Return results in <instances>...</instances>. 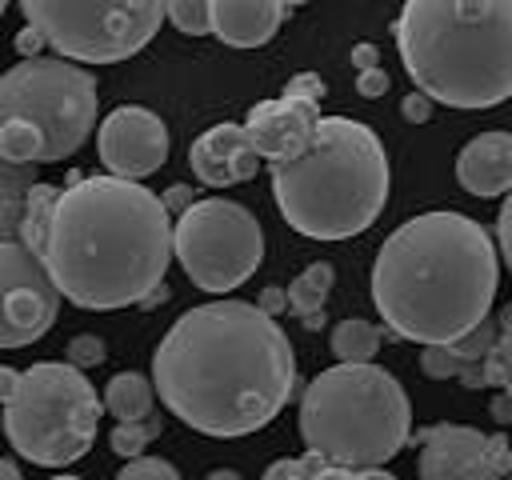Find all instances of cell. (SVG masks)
<instances>
[{
    "instance_id": "cell-1",
    "label": "cell",
    "mask_w": 512,
    "mask_h": 480,
    "mask_svg": "<svg viewBox=\"0 0 512 480\" xmlns=\"http://www.w3.org/2000/svg\"><path fill=\"white\" fill-rule=\"evenodd\" d=\"M152 388L200 436L232 440L280 416L296 388L288 332L244 300L188 308L152 352Z\"/></svg>"
},
{
    "instance_id": "cell-2",
    "label": "cell",
    "mask_w": 512,
    "mask_h": 480,
    "mask_svg": "<svg viewBox=\"0 0 512 480\" xmlns=\"http://www.w3.org/2000/svg\"><path fill=\"white\" fill-rule=\"evenodd\" d=\"M40 260L60 300L88 312L128 308L164 284L172 216L144 184L72 172L56 196Z\"/></svg>"
},
{
    "instance_id": "cell-3",
    "label": "cell",
    "mask_w": 512,
    "mask_h": 480,
    "mask_svg": "<svg viewBox=\"0 0 512 480\" xmlns=\"http://www.w3.org/2000/svg\"><path fill=\"white\" fill-rule=\"evenodd\" d=\"M500 288V256L488 228L436 208L404 220L372 264V304L392 340L448 348L488 320Z\"/></svg>"
},
{
    "instance_id": "cell-4",
    "label": "cell",
    "mask_w": 512,
    "mask_h": 480,
    "mask_svg": "<svg viewBox=\"0 0 512 480\" xmlns=\"http://www.w3.org/2000/svg\"><path fill=\"white\" fill-rule=\"evenodd\" d=\"M392 36L432 104L492 108L512 96V0H408Z\"/></svg>"
},
{
    "instance_id": "cell-5",
    "label": "cell",
    "mask_w": 512,
    "mask_h": 480,
    "mask_svg": "<svg viewBox=\"0 0 512 480\" xmlns=\"http://www.w3.org/2000/svg\"><path fill=\"white\" fill-rule=\"evenodd\" d=\"M388 152L352 116H320L312 144L272 164V196L288 228L308 240H348L372 228L388 204Z\"/></svg>"
},
{
    "instance_id": "cell-6",
    "label": "cell",
    "mask_w": 512,
    "mask_h": 480,
    "mask_svg": "<svg viewBox=\"0 0 512 480\" xmlns=\"http://www.w3.org/2000/svg\"><path fill=\"white\" fill-rule=\"evenodd\" d=\"M296 428L308 452L336 468L368 472L412 440V404L388 368L336 364L308 380Z\"/></svg>"
},
{
    "instance_id": "cell-7",
    "label": "cell",
    "mask_w": 512,
    "mask_h": 480,
    "mask_svg": "<svg viewBox=\"0 0 512 480\" xmlns=\"http://www.w3.org/2000/svg\"><path fill=\"white\" fill-rule=\"evenodd\" d=\"M96 76L60 56L0 72V156L16 164L68 160L96 128Z\"/></svg>"
},
{
    "instance_id": "cell-8",
    "label": "cell",
    "mask_w": 512,
    "mask_h": 480,
    "mask_svg": "<svg viewBox=\"0 0 512 480\" xmlns=\"http://www.w3.org/2000/svg\"><path fill=\"white\" fill-rule=\"evenodd\" d=\"M100 392L68 360H36L20 372V392L0 412V428L20 460L64 468L96 444Z\"/></svg>"
},
{
    "instance_id": "cell-9",
    "label": "cell",
    "mask_w": 512,
    "mask_h": 480,
    "mask_svg": "<svg viewBox=\"0 0 512 480\" xmlns=\"http://www.w3.org/2000/svg\"><path fill=\"white\" fill-rule=\"evenodd\" d=\"M20 12L68 64L128 60L164 24L160 0H24Z\"/></svg>"
},
{
    "instance_id": "cell-10",
    "label": "cell",
    "mask_w": 512,
    "mask_h": 480,
    "mask_svg": "<svg viewBox=\"0 0 512 480\" xmlns=\"http://www.w3.org/2000/svg\"><path fill=\"white\" fill-rule=\"evenodd\" d=\"M172 256L188 272L200 292H232L240 288L264 260L260 220L236 200H196L172 224Z\"/></svg>"
},
{
    "instance_id": "cell-11",
    "label": "cell",
    "mask_w": 512,
    "mask_h": 480,
    "mask_svg": "<svg viewBox=\"0 0 512 480\" xmlns=\"http://www.w3.org/2000/svg\"><path fill=\"white\" fill-rule=\"evenodd\" d=\"M60 312V292L44 268V260L20 244H0V348L36 344Z\"/></svg>"
},
{
    "instance_id": "cell-12",
    "label": "cell",
    "mask_w": 512,
    "mask_h": 480,
    "mask_svg": "<svg viewBox=\"0 0 512 480\" xmlns=\"http://www.w3.org/2000/svg\"><path fill=\"white\" fill-rule=\"evenodd\" d=\"M420 480H508L512 444L504 432H480L472 424H428L416 432Z\"/></svg>"
},
{
    "instance_id": "cell-13",
    "label": "cell",
    "mask_w": 512,
    "mask_h": 480,
    "mask_svg": "<svg viewBox=\"0 0 512 480\" xmlns=\"http://www.w3.org/2000/svg\"><path fill=\"white\" fill-rule=\"evenodd\" d=\"M96 152L108 176L140 184L168 160V128L144 104H116L96 128Z\"/></svg>"
},
{
    "instance_id": "cell-14",
    "label": "cell",
    "mask_w": 512,
    "mask_h": 480,
    "mask_svg": "<svg viewBox=\"0 0 512 480\" xmlns=\"http://www.w3.org/2000/svg\"><path fill=\"white\" fill-rule=\"evenodd\" d=\"M320 128V104H308V100H260L252 104L248 120H244V136H248V148L268 160V164H284V160H296L312 136Z\"/></svg>"
},
{
    "instance_id": "cell-15",
    "label": "cell",
    "mask_w": 512,
    "mask_h": 480,
    "mask_svg": "<svg viewBox=\"0 0 512 480\" xmlns=\"http://www.w3.org/2000/svg\"><path fill=\"white\" fill-rule=\"evenodd\" d=\"M188 164L200 176V184L208 188H228V184H244L260 172V156L248 148L244 124H212L208 132H200L188 148Z\"/></svg>"
},
{
    "instance_id": "cell-16",
    "label": "cell",
    "mask_w": 512,
    "mask_h": 480,
    "mask_svg": "<svg viewBox=\"0 0 512 480\" xmlns=\"http://www.w3.org/2000/svg\"><path fill=\"white\" fill-rule=\"evenodd\" d=\"M456 180L472 196L512 192V132H480L456 156Z\"/></svg>"
},
{
    "instance_id": "cell-17",
    "label": "cell",
    "mask_w": 512,
    "mask_h": 480,
    "mask_svg": "<svg viewBox=\"0 0 512 480\" xmlns=\"http://www.w3.org/2000/svg\"><path fill=\"white\" fill-rule=\"evenodd\" d=\"M292 4L284 0H208L212 32L228 48H260L276 36Z\"/></svg>"
},
{
    "instance_id": "cell-18",
    "label": "cell",
    "mask_w": 512,
    "mask_h": 480,
    "mask_svg": "<svg viewBox=\"0 0 512 480\" xmlns=\"http://www.w3.org/2000/svg\"><path fill=\"white\" fill-rule=\"evenodd\" d=\"M152 400H156V388L144 372H116L108 384H104V412L116 416V424H128V420H144L152 416Z\"/></svg>"
},
{
    "instance_id": "cell-19",
    "label": "cell",
    "mask_w": 512,
    "mask_h": 480,
    "mask_svg": "<svg viewBox=\"0 0 512 480\" xmlns=\"http://www.w3.org/2000/svg\"><path fill=\"white\" fill-rule=\"evenodd\" d=\"M384 340H392V332H388V328H376V324H368V320H360V316L340 320V324L332 328V336H328L336 364H372Z\"/></svg>"
},
{
    "instance_id": "cell-20",
    "label": "cell",
    "mask_w": 512,
    "mask_h": 480,
    "mask_svg": "<svg viewBox=\"0 0 512 480\" xmlns=\"http://www.w3.org/2000/svg\"><path fill=\"white\" fill-rule=\"evenodd\" d=\"M332 280H336L332 264H328V260H312V264L284 288V292H288V312H296L300 320L320 316V312H324V300H328V292H332Z\"/></svg>"
},
{
    "instance_id": "cell-21",
    "label": "cell",
    "mask_w": 512,
    "mask_h": 480,
    "mask_svg": "<svg viewBox=\"0 0 512 480\" xmlns=\"http://www.w3.org/2000/svg\"><path fill=\"white\" fill-rule=\"evenodd\" d=\"M56 196H60V188H52V184H36V188L24 196L28 212H24V232H20V244H28L36 256H44V244H48V224H52V208H56Z\"/></svg>"
},
{
    "instance_id": "cell-22",
    "label": "cell",
    "mask_w": 512,
    "mask_h": 480,
    "mask_svg": "<svg viewBox=\"0 0 512 480\" xmlns=\"http://www.w3.org/2000/svg\"><path fill=\"white\" fill-rule=\"evenodd\" d=\"M484 372H488L492 388L512 396V304H504L500 316H496V344L484 356Z\"/></svg>"
},
{
    "instance_id": "cell-23",
    "label": "cell",
    "mask_w": 512,
    "mask_h": 480,
    "mask_svg": "<svg viewBox=\"0 0 512 480\" xmlns=\"http://www.w3.org/2000/svg\"><path fill=\"white\" fill-rule=\"evenodd\" d=\"M156 436H160V416L152 412V416H144V420L116 424V428L108 432V448H112L116 456H124V460H136V456H144V448H148Z\"/></svg>"
},
{
    "instance_id": "cell-24",
    "label": "cell",
    "mask_w": 512,
    "mask_h": 480,
    "mask_svg": "<svg viewBox=\"0 0 512 480\" xmlns=\"http://www.w3.org/2000/svg\"><path fill=\"white\" fill-rule=\"evenodd\" d=\"M164 20H168L172 28H180L184 36H208V32H212L208 0H168V4H164Z\"/></svg>"
},
{
    "instance_id": "cell-25",
    "label": "cell",
    "mask_w": 512,
    "mask_h": 480,
    "mask_svg": "<svg viewBox=\"0 0 512 480\" xmlns=\"http://www.w3.org/2000/svg\"><path fill=\"white\" fill-rule=\"evenodd\" d=\"M36 164H16V160H0V200H24L40 180H36Z\"/></svg>"
},
{
    "instance_id": "cell-26",
    "label": "cell",
    "mask_w": 512,
    "mask_h": 480,
    "mask_svg": "<svg viewBox=\"0 0 512 480\" xmlns=\"http://www.w3.org/2000/svg\"><path fill=\"white\" fill-rule=\"evenodd\" d=\"M328 460L316 456V452H304V456H280L264 468V480H312Z\"/></svg>"
},
{
    "instance_id": "cell-27",
    "label": "cell",
    "mask_w": 512,
    "mask_h": 480,
    "mask_svg": "<svg viewBox=\"0 0 512 480\" xmlns=\"http://www.w3.org/2000/svg\"><path fill=\"white\" fill-rule=\"evenodd\" d=\"M492 344H496V320L488 316V320L476 324L464 340H456V344H448V348H452V356H456L460 364H472V360H484V356L492 352Z\"/></svg>"
},
{
    "instance_id": "cell-28",
    "label": "cell",
    "mask_w": 512,
    "mask_h": 480,
    "mask_svg": "<svg viewBox=\"0 0 512 480\" xmlns=\"http://www.w3.org/2000/svg\"><path fill=\"white\" fill-rule=\"evenodd\" d=\"M116 480H180V472L164 456H136L116 472Z\"/></svg>"
},
{
    "instance_id": "cell-29",
    "label": "cell",
    "mask_w": 512,
    "mask_h": 480,
    "mask_svg": "<svg viewBox=\"0 0 512 480\" xmlns=\"http://www.w3.org/2000/svg\"><path fill=\"white\" fill-rule=\"evenodd\" d=\"M104 356H108V348H104V340L96 332H80V336L68 340V364L80 368V372L104 364Z\"/></svg>"
},
{
    "instance_id": "cell-30",
    "label": "cell",
    "mask_w": 512,
    "mask_h": 480,
    "mask_svg": "<svg viewBox=\"0 0 512 480\" xmlns=\"http://www.w3.org/2000/svg\"><path fill=\"white\" fill-rule=\"evenodd\" d=\"M420 372L428 380H452L460 376V360L452 356V348H420Z\"/></svg>"
},
{
    "instance_id": "cell-31",
    "label": "cell",
    "mask_w": 512,
    "mask_h": 480,
    "mask_svg": "<svg viewBox=\"0 0 512 480\" xmlns=\"http://www.w3.org/2000/svg\"><path fill=\"white\" fill-rule=\"evenodd\" d=\"M284 96L288 100H308V104H320L324 96V80L316 72H296L288 84H284Z\"/></svg>"
},
{
    "instance_id": "cell-32",
    "label": "cell",
    "mask_w": 512,
    "mask_h": 480,
    "mask_svg": "<svg viewBox=\"0 0 512 480\" xmlns=\"http://www.w3.org/2000/svg\"><path fill=\"white\" fill-rule=\"evenodd\" d=\"M24 212H28L24 200H0V244L20 240V232H24Z\"/></svg>"
},
{
    "instance_id": "cell-33",
    "label": "cell",
    "mask_w": 512,
    "mask_h": 480,
    "mask_svg": "<svg viewBox=\"0 0 512 480\" xmlns=\"http://www.w3.org/2000/svg\"><path fill=\"white\" fill-rule=\"evenodd\" d=\"M496 240H500V256H504V264H508V272H512V192H508V196H504V204H500Z\"/></svg>"
},
{
    "instance_id": "cell-34",
    "label": "cell",
    "mask_w": 512,
    "mask_h": 480,
    "mask_svg": "<svg viewBox=\"0 0 512 480\" xmlns=\"http://www.w3.org/2000/svg\"><path fill=\"white\" fill-rule=\"evenodd\" d=\"M160 204H164V212H168V216H184V212L196 204V196H192V188H188V184H172L168 192H160Z\"/></svg>"
},
{
    "instance_id": "cell-35",
    "label": "cell",
    "mask_w": 512,
    "mask_h": 480,
    "mask_svg": "<svg viewBox=\"0 0 512 480\" xmlns=\"http://www.w3.org/2000/svg\"><path fill=\"white\" fill-rule=\"evenodd\" d=\"M356 92H360L364 100H376V96H384V92H388V72H384V68H372V72H356Z\"/></svg>"
},
{
    "instance_id": "cell-36",
    "label": "cell",
    "mask_w": 512,
    "mask_h": 480,
    "mask_svg": "<svg viewBox=\"0 0 512 480\" xmlns=\"http://www.w3.org/2000/svg\"><path fill=\"white\" fill-rule=\"evenodd\" d=\"M400 116H404L408 124H424V120L432 116V100H428L424 92H408V96L400 100Z\"/></svg>"
},
{
    "instance_id": "cell-37",
    "label": "cell",
    "mask_w": 512,
    "mask_h": 480,
    "mask_svg": "<svg viewBox=\"0 0 512 480\" xmlns=\"http://www.w3.org/2000/svg\"><path fill=\"white\" fill-rule=\"evenodd\" d=\"M256 308L264 312V316H280V312H288V292L284 288H276V284H268V288H260V296H256Z\"/></svg>"
},
{
    "instance_id": "cell-38",
    "label": "cell",
    "mask_w": 512,
    "mask_h": 480,
    "mask_svg": "<svg viewBox=\"0 0 512 480\" xmlns=\"http://www.w3.org/2000/svg\"><path fill=\"white\" fill-rule=\"evenodd\" d=\"M44 48H48V44H44V36H40L32 24H24V28L16 32V52H20L24 60H40Z\"/></svg>"
},
{
    "instance_id": "cell-39",
    "label": "cell",
    "mask_w": 512,
    "mask_h": 480,
    "mask_svg": "<svg viewBox=\"0 0 512 480\" xmlns=\"http://www.w3.org/2000/svg\"><path fill=\"white\" fill-rule=\"evenodd\" d=\"M352 68H356V72H372V68H380V48L368 44V40L352 44Z\"/></svg>"
},
{
    "instance_id": "cell-40",
    "label": "cell",
    "mask_w": 512,
    "mask_h": 480,
    "mask_svg": "<svg viewBox=\"0 0 512 480\" xmlns=\"http://www.w3.org/2000/svg\"><path fill=\"white\" fill-rule=\"evenodd\" d=\"M16 392H20V368L0 364V404H12Z\"/></svg>"
},
{
    "instance_id": "cell-41",
    "label": "cell",
    "mask_w": 512,
    "mask_h": 480,
    "mask_svg": "<svg viewBox=\"0 0 512 480\" xmlns=\"http://www.w3.org/2000/svg\"><path fill=\"white\" fill-rule=\"evenodd\" d=\"M488 412H492V420H496L500 428H512V396L496 392V396H492V404H488Z\"/></svg>"
},
{
    "instance_id": "cell-42",
    "label": "cell",
    "mask_w": 512,
    "mask_h": 480,
    "mask_svg": "<svg viewBox=\"0 0 512 480\" xmlns=\"http://www.w3.org/2000/svg\"><path fill=\"white\" fill-rule=\"evenodd\" d=\"M312 480H372L368 472H348V468H336V464H324Z\"/></svg>"
},
{
    "instance_id": "cell-43",
    "label": "cell",
    "mask_w": 512,
    "mask_h": 480,
    "mask_svg": "<svg viewBox=\"0 0 512 480\" xmlns=\"http://www.w3.org/2000/svg\"><path fill=\"white\" fill-rule=\"evenodd\" d=\"M160 300H168V284H160V288H156V292H148V296H144V300H140V308H156V304H160Z\"/></svg>"
},
{
    "instance_id": "cell-44",
    "label": "cell",
    "mask_w": 512,
    "mask_h": 480,
    "mask_svg": "<svg viewBox=\"0 0 512 480\" xmlns=\"http://www.w3.org/2000/svg\"><path fill=\"white\" fill-rule=\"evenodd\" d=\"M0 480H24V476H20V468H16L12 460H4V456H0Z\"/></svg>"
},
{
    "instance_id": "cell-45",
    "label": "cell",
    "mask_w": 512,
    "mask_h": 480,
    "mask_svg": "<svg viewBox=\"0 0 512 480\" xmlns=\"http://www.w3.org/2000/svg\"><path fill=\"white\" fill-rule=\"evenodd\" d=\"M204 480H244L240 472H232V468H216V472H208Z\"/></svg>"
},
{
    "instance_id": "cell-46",
    "label": "cell",
    "mask_w": 512,
    "mask_h": 480,
    "mask_svg": "<svg viewBox=\"0 0 512 480\" xmlns=\"http://www.w3.org/2000/svg\"><path fill=\"white\" fill-rule=\"evenodd\" d=\"M52 480H80V476H52Z\"/></svg>"
},
{
    "instance_id": "cell-47",
    "label": "cell",
    "mask_w": 512,
    "mask_h": 480,
    "mask_svg": "<svg viewBox=\"0 0 512 480\" xmlns=\"http://www.w3.org/2000/svg\"><path fill=\"white\" fill-rule=\"evenodd\" d=\"M4 8H8V4H4V0H0V16H4Z\"/></svg>"
},
{
    "instance_id": "cell-48",
    "label": "cell",
    "mask_w": 512,
    "mask_h": 480,
    "mask_svg": "<svg viewBox=\"0 0 512 480\" xmlns=\"http://www.w3.org/2000/svg\"><path fill=\"white\" fill-rule=\"evenodd\" d=\"M508 480H512V472H508Z\"/></svg>"
},
{
    "instance_id": "cell-49",
    "label": "cell",
    "mask_w": 512,
    "mask_h": 480,
    "mask_svg": "<svg viewBox=\"0 0 512 480\" xmlns=\"http://www.w3.org/2000/svg\"><path fill=\"white\" fill-rule=\"evenodd\" d=\"M0 160H4V156H0Z\"/></svg>"
},
{
    "instance_id": "cell-50",
    "label": "cell",
    "mask_w": 512,
    "mask_h": 480,
    "mask_svg": "<svg viewBox=\"0 0 512 480\" xmlns=\"http://www.w3.org/2000/svg\"><path fill=\"white\" fill-rule=\"evenodd\" d=\"M0 432H4V428H0Z\"/></svg>"
}]
</instances>
